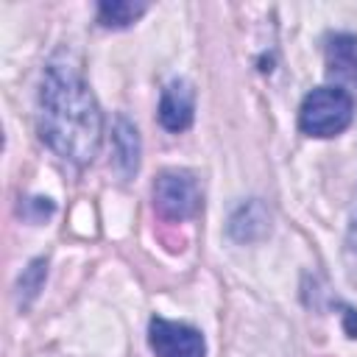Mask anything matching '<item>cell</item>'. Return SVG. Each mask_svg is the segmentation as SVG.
I'll return each instance as SVG.
<instances>
[{"label":"cell","mask_w":357,"mask_h":357,"mask_svg":"<svg viewBox=\"0 0 357 357\" xmlns=\"http://www.w3.org/2000/svg\"><path fill=\"white\" fill-rule=\"evenodd\" d=\"M153 206L167 223L190 220L201 206V190L187 170H162L153 184Z\"/></svg>","instance_id":"obj_3"},{"label":"cell","mask_w":357,"mask_h":357,"mask_svg":"<svg viewBox=\"0 0 357 357\" xmlns=\"http://www.w3.org/2000/svg\"><path fill=\"white\" fill-rule=\"evenodd\" d=\"M326 61H329V73L357 81V39L349 33L335 36L326 47Z\"/></svg>","instance_id":"obj_6"},{"label":"cell","mask_w":357,"mask_h":357,"mask_svg":"<svg viewBox=\"0 0 357 357\" xmlns=\"http://www.w3.org/2000/svg\"><path fill=\"white\" fill-rule=\"evenodd\" d=\"M192 112H195V92L190 81L184 78L170 81L159 100V123L167 131H184L192 123Z\"/></svg>","instance_id":"obj_5"},{"label":"cell","mask_w":357,"mask_h":357,"mask_svg":"<svg viewBox=\"0 0 357 357\" xmlns=\"http://www.w3.org/2000/svg\"><path fill=\"white\" fill-rule=\"evenodd\" d=\"M148 343L156 357H204L206 346L198 329L165 318H153L148 326Z\"/></svg>","instance_id":"obj_4"},{"label":"cell","mask_w":357,"mask_h":357,"mask_svg":"<svg viewBox=\"0 0 357 357\" xmlns=\"http://www.w3.org/2000/svg\"><path fill=\"white\" fill-rule=\"evenodd\" d=\"M145 14V3H128V0H112L98 6V17L106 28H128L134 20Z\"/></svg>","instance_id":"obj_8"},{"label":"cell","mask_w":357,"mask_h":357,"mask_svg":"<svg viewBox=\"0 0 357 357\" xmlns=\"http://www.w3.org/2000/svg\"><path fill=\"white\" fill-rule=\"evenodd\" d=\"M114 153H117V165L123 167V173L131 176L139 165V137H137V128L126 117H120L114 126Z\"/></svg>","instance_id":"obj_7"},{"label":"cell","mask_w":357,"mask_h":357,"mask_svg":"<svg viewBox=\"0 0 357 357\" xmlns=\"http://www.w3.org/2000/svg\"><path fill=\"white\" fill-rule=\"evenodd\" d=\"M39 134L61 159L89 165L98 153L103 120L81 70L67 59H53L39 92Z\"/></svg>","instance_id":"obj_1"},{"label":"cell","mask_w":357,"mask_h":357,"mask_svg":"<svg viewBox=\"0 0 357 357\" xmlns=\"http://www.w3.org/2000/svg\"><path fill=\"white\" fill-rule=\"evenodd\" d=\"M343 318H346V332H349V337H357V310H346Z\"/></svg>","instance_id":"obj_10"},{"label":"cell","mask_w":357,"mask_h":357,"mask_svg":"<svg viewBox=\"0 0 357 357\" xmlns=\"http://www.w3.org/2000/svg\"><path fill=\"white\" fill-rule=\"evenodd\" d=\"M42 279H45V259H36L28 271H25V276L20 279V293L25 290V296L31 298V296H36V290L42 287Z\"/></svg>","instance_id":"obj_9"},{"label":"cell","mask_w":357,"mask_h":357,"mask_svg":"<svg viewBox=\"0 0 357 357\" xmlns=\"http://www.w3.org/2000/svg\"><path fill=\"white\" fill-rule=\"evenodd\" d=\"M354 114V100L340 86L312 89L298 109V128L310 137H335L340 134Z\"/></svg>","instance_id":"obj_2"}]
</instances>
